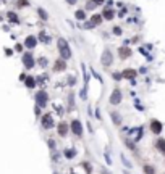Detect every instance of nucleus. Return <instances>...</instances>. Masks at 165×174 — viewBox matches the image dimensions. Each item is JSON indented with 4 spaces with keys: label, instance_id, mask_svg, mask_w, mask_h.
I'll return each mask as SVG.
<instances>
[{
    "label": "nucleus",
    "instance_id": "f257e3e1",
    "mask_svg": "<svg viewBox=\"0 0 165 174\" xmlns=\"http://www.w3.org/2000/svg\"><path fill=\"white\" fill-rule=\"evenodd\" d=\"M57 45H58V52H60V57H62L63 60H70V58H71V49H70V45H68V42H66L63 37H60Z\"/></svg>",
    "mask_w": 165,
    "mask_h": 174
},
{
    "label": "nucleus",
    "instance_id": "f03ea898",
    "mask_svg": "<svg viewBox=\"0 0 165 174\" xmlns=\"http://www.w3.org/2000/svg\"><path fill=\"white\" fill-rule=\"evenodd\" d=\"M70 129H71V132H73L76 137H82V124H81L79 119H71Z\"/></svg>",
    "mask_w": 165,
    "mask_h": 174
},
{
    "label": "nucleus",
    "instance_id": "7ed1b4c3",
    "mask_svg": "<svg viewBox=\"0 0 165 174\" xmlns=\"http://www.w3.org/2000/svg\"><path fill=\"white\" fill-rule=\"evenodd\" d=\"M47 102H49V95H47L44 90H39V92L36 93V105L44 108V106L47 105Z\"/></svg>",
    "mask_w": 165,
    "mask_h": 174
},
{
    "label": "nucleus",
    "instance_id": "20e7f679",
    "mask_svg": "<svg viewBox=\"0 0 165 174\" xmlns=\"http://www.w3.org/2000/svg\"><path fill=\"white\" fill-rule=\"evenodd\" d=\"M41 124H42V127H44V129H52V127L55 126L52 114H50V113H46V114H44V116H42V119H41Z\"/></svg>",
    "mask_w": 165,
    "mask_h": 174
},
{
    "label": "nucleus",
    "instance_id": "39448f33",
    "mask_svg": "<svg viewBox=\"0 0 165 174\" xmlns=\"http://www.w3.org/2000/svg\"><path fill=\"white\" fill-rule=\"evenodd\" d=\"M162 129H164V126H162V123L159 119H151V132L154 135H160Z\"/></svg>",
    "mask_w": 165,
    "mask_h": 174
},
{
    "label": "nucleus",
    "instance_id": "423d86ee",
    "mask_svg": "<svg viewBox=\"0 0 165 174\" xmlns=\"http://www.w3.org/2000/svg\"><path fill=\"white\" fill-rule=\"evenodd\" d=\"M112 61H113V57H112V52L108 49H105L102 52V57H100V63H102L104 66H110Z\"/></svg>",
    "mask_w": 165,
    "mask_h": 174
},
{
    "label": "nucleus",
    "instance_id": "0eeeda50",
    "mask_svg": "<svg viewBox=\"0 0 165 174\" xmlns=\"http://www.w3.org/2000/svg\"><path fill=\"white\" fill-rule=\"evenodd\" d=\"M110 105H118L120 102H121V90L120 89H113V92H112L110 95Z\"/></svg>",
    "mask_w": 165,
    "mask_h": 174
},
{
    "label": "nucleus",
    "instance_id": "6e6552de",
    "mask_svg": "<svg viewBox=\"0 0 165 174\" xmlns=\"http://www.w3.org/2000/svg\"><path fill=\"white\" fill-rule=\"evenodd\" d=\"M68 129H70V126L66 124L65 121H60L57 126V134L60 135V137H65L66 134H68Z\"/></svg>",
    "mask_w": 165,
    "mask_h": 174
},
{
    "label": "nucleus",
    "instance_id": "1a4fd4ad",
    "mask_svg": "<svg viewBox=\"0 0 165 174\" xmlns=\"http://www.w3.org/2000/svg\"><path fill=\"white\" fill-rule=\"evenodd\" d=\"M23 63H25V68L26 69H31L34 66V58L31 53H25L23 55Z\"/></svg>",
    "mask_w": 165,
    "mask_h": 174
},
{
    "label": "nucleus",
    "instance_id": "9d476101",
    "mask_svg": "<svg viewBox=\"0 0 165 174\" xmlns=\"http://www.w3.org/2000/svg\"><path fill=\"white\" fill-rule=\"evenodd\" d=\"M118 55L121 60H126L128 57H131V50L128 49V45H123V47H120L118 49Z\"/></svg>",
    "mask_w": 165,
    "mask_h": 174
},
{
    "label": "nucleus",
    "instance_id": "9b49d317",
    "mask_svg": "<svg viewBox=\"0 0 165 174\" xmlns=\"http://www.w3.org/2000/svg\"><path fill=\"white\" fill-rule=\"evenodd\" d=\"M63 69H66V63H65L63 58H58V60L55 61V65H54V71L60 73V71H63Z\"/></svg>",
    "mask_w": 165,
    "mask_h": 174
},
{
    "label": "nucleus",
    "instance_id": "f8f14e48",
    "mask_svg": "<svg viewBox=\"0 0 165 174\" xmlns=\"http://www.w3.org/2000/svg\"><path fill=\"white\" fill-rule=\"evenodd\" d=\"M36 44H37V37H34V36H28V37H26L25 45L28 47V49H34Z\"/></svg>",
    "mask_w": 165,
    "mask_h": 174
},
{
    "label": "nucleus",
    "instance_id": "ddd939ff",
    "mask_svg": "<svg viewBox=\"0 0 165 174\" xmlns=\"http://www.w3.org/2000/svg\"><path fill=\"white\" fill-rule=\"evenodd\" d=\"M110 118H112V123H113L115 126H121V121H123V119H121V116H120L118 111H112Z\"/></svg>",
    "mask_w": 165,
    "mask_h": 174
},
{
    "label": "nucleus",
    "instance_id": "4468645a",
    "mask_svg": "<svg viewBox=\"0 0 165 174\" xmlns=\"http://www.w3.org/2000/svg\"><path fill=\"white\" fill-rule=\"evenodd\" d=\"M102 15H94V16L91 18V23H87V28H91V26H97V24H100L102 23Z\"/></svg>",
    "mask_w": 165,
    "mask_h": 174
},
{
    "label": "nucleus",
    "instance_id": "2eb2a0df",
    "mask_svg": "<svg viewBox=\"0 0 165 174\" xmlns=\"http://www.w3.org/2000/svg\"><path fill=\"white\" fill-rule=\"evenodd\" d=\"M63 156H65L66 160H73V158L76 156V150L74 148H65L63 150Z\"/></svg>",
    "mask_w": 165,
    "mask_h": 174
},
{
    "label": "nucleus",
    "instance_id": "dca6fc26",
    "mask_svg": "<svg viewBox=\"0 0 165 174\" xmlns=\"http://www.w3.org/2000/svg\"><path fill=\"white\" fill-rule=\"evenodd\" d=\"M121 76H123V77H130L131 81H134V77H136V71H134V69H125L123 73H121Z\"/></svg>",
    "mask_w": 165,
    "mask_h": 174
},
{
    "label": "nucleus",
    "instance_id": "f3484780",
    "mask_svg": "<svg viewBox=\"0 0 165 174\" xmlns=\"http://www.w3.org/2000/svg\"><path fill=\"white\" fill-rule=\"evenodd\" d=\"M155 147H157V150L160 152V153H164L165 155V139H159V140L155 142Z\"/></svg>",
    "mask_w": 165,
    "mask_h": 174
},
{
    "label": "nucleus",
    "instance_id": "a211bd4d",
    "mask_svg": "<svg viewBox=\"0 0 165 174\" xmlns=\"http://www.w3.org/2000/svg\"><path fill=\"white\" fill-rule=\"evenodd\" d=\"M142 171H144V174H155V168L152 165H144Z\"/></svg>",
    "mask_w": 165,
    "mask_h": 174
},
{
    "label": "nucleus",
    "instance_id": "6ab92c4d",
    "mask_svg": "<svg viewBox=\"0 0 165 174\" xmlns=\"http://www.w3.org/2000/svg\"><path fill=\"white\" fill-rule=\"evenodd\" d=\"M26 87H28V89H33V87H36V79H34V77H26Z\"/></svg>",
    "mask_w": 165,
    "mask_h": 174
},
{
    "label": "nucleus",
    "instance_id": "aec40b11",
    "mask_svg": "<svg viewBox=\"0 0 165 174\" xmlns=\"http://www.w3.org/2000/svg\"><path fill=\"white\" fill-rule=\"evenodd\" d=\"M37 13H39V16H41V20L47 21L49 20V15H47V12L44 8H37Z\"/></svg>",
    "mask_w": 165,
    "mask_h": 174
},
{
    "label": "nucleus",
    "instance_id": "412c9836",
    "mask_svg": "<svg viewBox=\"0 0 165 174\" xmlns=\"http://www.w3.org/2000/svg\"><path fill=\"white\" fill-rule=\"evenodd\" d=\"M39 39H41V41H42V42H44V44H49V42H50V37H49V36H47V34H46V32H44V31H42V32H41V34H39Z\"/></svg>",
    "mask_w": 165,
    "mask_h": 174
},
{
    "label": "nucleus",
    "instance_id": "4be33fe9",
    "mask_svg": "<svg viewBox=\"0 0 165 174\" xmlns=\"http://www.w3.org/2000/svg\"><path fill=\"white\" fill-rule=\"evenodd\" d=\"M7 16H8V20L12 21V23H18V16H16V13L8 12V13H7Z\"/></svg>",
    "mask_w": 165,
    "mask_h": 174
},
{
    "label": "nucleus",
    "instance_id": "5701e85b",
    "mask_svg": "<svg viewBox=\"0 0 165 174\" xmlns=\"http://www.w3.org/2000/svg\"><path fill=\"white\" fill-rule=\"evenodd\" d=\"M104 18H105V20H112V18L115 16V13L112 12V10H105V12H104V15H102Z\"/></svg>",
    "mask_w": 165,
    "mask_h": 174
},
{
    "label": "nucleus",
    "instance_id": "b1692460",
    "mask_svg": "<svg viewBox=\"0 0 165 174\" xmlns=\"http://www.w3.org/2000/svg\"><path fill=\"white\" fill-rule=\"evenodd\" d=\"M74 16H76V20L82 21V20H84V18H86V13H84V10H78V12H76V15H74Z\"/></svg>",
    "mask_w": 165,
    "mask_h": 174
},
{
    "label": "nucleus",
    "instance_id": "393cba45",
    "mask_svg": "<svg viewBox=\"0 0 165 174\" xmlns=\"http://www.w3.org/2000/svg\"><path fill=\"white\" fill-rule=\"evenodd\" d=\"M29 2L28 0H16V7L18 8H25V7H28Z\"/></svg>",
    "mask_w": 165,
    "mask_h": 174
},
{
    "label": "nucleus",
    "instance_id": "a878e982",
    "mask_svg": "<svg viewBox=\"0 0 165 174\" xmlns=\"http://www.w3.org/2000/svg\"><path fill=\"white\" fill-rule=\"evenodd\" d=\"M82 168L86 169V173H87V174H91V173H92V166L89 165V163H82Z\"/></svg>",
    "mask_w": 165,
    "mask_h": 174
},
{
    "label": "nucleus",
    "instance_id": "bb28decb",
    "mask_svg": "<svg viewBox=\"0 0 165 174\" xmlns=\"http://www.w3.org/2000/svg\"><path fill=\"white\" fill-rule=\"evenodd\" d=\"M112 31H113V34H117V36H121V32H123V31H121V28H118V26H115Z\"/></svg>",
    "mask_w": 165,
    "mask_h": 174
},
{
    "label": "nucleus",
    "instance_id": "cd10ccee",
    "mask_svg": "<svg viewBox=\"0 0 165 174\" xmlns=\"http://www.w3.org/2000/svg\"><path fill=\"white\" fill-rule=\"evenodd\" d=\"M121 160H123V165H125V166H128V168H131V163H130L128 160L125 158V155H121Z\"/></svg>",
    "mask_w": 165,
    "mask_h": 174
},
{
    "label": "nucleus",
    "instance_id": "c85d7f7f",
    "mask_svg": "<svg viewBox=\"0 0 165 174\" xmlns=\"http://www.w3.org/2000/svg\"><path fill=\"white\" fill-rule=\"evenodd\" d=\"M73 98H74V93H70V110H73V108H74V105H73Z\"/></svg>",
    "mask_w": 165,
    "mask_h": 174
},
{
    "label": "nucleus",
    "instance_id": "c756f323",
    "mask_svg": "<svg viewBox=\"0 0 165 174\" xmlns=\"http://www.w3.org/2000/svg\"><path fill=\"white\" fill-rule=\"evenodd\" d=\"M68 81H70V85H74L76 79H74V76H70V77H68Z\"/></svg>",
    "mask_w": 165,
    "mask_h": 174
},
{
    "label": "nucleus",
    "instance_id": "7c9ffc66",
    "mask_svg": "<svg viewBox=\"0 0 165 174\" xmlns=\"http://www.w3.org/2000/svg\"><path fill=\"white\" fill-rule=\"evenodd\" d=\"M34 113H36V116H39V114H41V106H37V105H36V110H34Z\"/></svg>",
    "mask_w": 165,
    "mask_h": 174
},
{
    "label": "nucleus",
    "instance_id": "2f4dec72",
    "mask_svg": "<svg viewBox=\"0 0 165 174\" xmlns=\"http://www.w3.org/2000/svg\"><path fill=\"white\" fill-rule=\"evenodd\" d=\"M47 144H49V147H50V148H52V150L55 148V142H54V140H49V142H47Z\"/></svg>",
    "mask_w": 165,
    "mask_h": 174
},
{
    "label": "nucleus",
    "instance_id": "473e14b6",
    "mask_svg": "<svg viewBox=\"0 0 165 174\" xmlns=\"http://www.w3.org/2000/svg\"><path fill=\"white\" fill-rule=\"evenodd\" d=\"M39 63H41L42 66H46L47 65V60H46V58H41V60H39Z\"/></svg>",
    "mask_w": 165,
    "mask_h": 174
},
{
    "label": "nucleus",
    "instance_id": "72a5a7b5",
    "mask_svg": "<svg viewBox=\"0 0 165 174\" xmlns=\"http://www.w3.org/2000/svg\"><path fill=\"white\" fill-rule=\"evenodd\" d=\"M136 110H139V111H144V106L139 105V103H136Z\"/></svg>",
    "mask_w": 165,
    "mask_h": 174
},
{
    "label": "nucleus",
    "instance_id": "f704fd0d",
    "mask_svg": "<svg viewBox=\"0 0 165 174\" xmlns=\"http://www.w3.org/2000/svg\"><path fill=\"white\" fill-rule=\"evenodd\" d=\"M105 161H107V165H112V160H110V156H108V155H105Z\"/></svg>",
    "mask_w": 165,
    "mask_h": 174
},
{
    "label": "nucleus",
    "instance_id": "c9c22d12",
    "mask_svg": "<svg viewBox=\"0 0 165 174\" xmlns=\"http://www.w3.org/2000/svg\"><path fill=\"white\" fill-rule=\"evenodd\" d=\"M100 173H102V174H110L107 169H104V168H100Z\"/></svg>",
    "mask_w": 165,
    "mask_h": 174
},
{
    "label": "nucleus",
    "instance_id": "e433bc0d",
    "mask_svg": "<svg viewBox=\"0 0 165 174\" xmlns=\"http://www.w3.org/2000/svg\"><path fill=\"white\" fill-rule=\"evenodd\" d=\"M91 2H92V3H102L104 0H91Z\"/></svg>",
    "mask_w": 165,
    "mask_h": 174
},
{
    "label": "nucleus",
    "instance_id": "4c0bfd02",
    "mask_svg": "<svg viewBox=\"0 0 165 174\" xmlns=\"http://www.w3.org/2000/svg\"><path fill=\"white\" fill-rule=\"evenodd\" d=\"M68 3H71V5H74V3H76V0H68Z\"/></svg>",
    "mask_w": 165,
    "mask_h": 174
},
{
    "label": "nucleus",
    "instance_id": "58836bf2",
    "mask_svg": "<svg viewBox=\"0 0 165 174\" xmlns=\"http://www.w3.org/2000/svg\"><path fill=\"white\" fill-rule=\"evenodd\" d=\"M71 174H78V173H74V171H71Z\"/></svg>",
    "mask_w": 165,
    "mask_h": 174
}]
</instances>
